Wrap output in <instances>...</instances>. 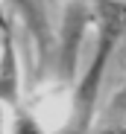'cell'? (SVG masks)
<instances>
[{
  "mask_svg": "<svg viewBox=\"0 0 126 134\" xmlns=\"http://www.w3.org/2000/svg\"><path fill=\"white\" fill-rule=\"evenodd\" d=\"M91 26H94V53L82 82L73 87L68 134H88L97 114L100 87L106 82L109 64L114 61L120 44L126 41V0H91Z\"/></svg>",
  "mask_w": 126,
  "mask_h": 134,
  "instance_id": "obj_1",
  "label": "cell"
},
{
  "mask_svg": "<svg viewBox=\"0 0 126 134\" xmlns=\"http://www.w3.org/2000/svg\"><path fill=\"white\" fill-rule=\"evenodd\" d=\"M3 6L9 9V20L18 18L21 26L27 32V41L32 44V82H38L41 67L50 64V53L56 47V38L47 20V6L44 0H3Z\"/></svg>",
  "mask_w": 126,
  "mask_h": 134,
  "instance_id": "obj_2",
  "label": "cell"
},
{
  "mask_svg": "<svg viewBox=\"0 0 126 134\" xmlns=\"http://www.w3.org/2000/svg\"><path fill=\"white\" fill-rule=\"evenodd\" d=\"M15 105H21V55L9 20L0 26V134H6V117Z\"/></svg>",
  "mask_w": 126,
  "mask_h": 134,
  "instance_id": "obj_3",
  "label": "cell"
},
{
  "mask_svg": "<svg viewBox=\"0 0 126 134\" xmlns=\"http://www.w3.org/2000/svg\"><path fill=\"white\" fill-rule=\"evenodd\" d=\"M88 134H126V85L114 93L109 108L103 111L97 125H91Z\"/></svg>",
  "mask_w": 126,
  "mask_h": 134,
  "instance_id": "obj_4",
  "label": "cell"
},
{
  "mask_svg": "<svg viewBox=\"0 0 126 134\" xmlns=\"http://www.w3.org/2000/svg\"><path fill=\"white\" fill-rule=\"evenodd\" d=\"M9 128L12 131H6V134H47L44 128H41V122L29 114V108L24 102L9 111Z\"/></svg>",
  "mask_w": 126,
  "mask_h": 134,
  "instance_id": "obj_5",
  "label": "cell"
},
{
  "mask_svg": "<svg viewBox=\"0 0 126 134\" xmlns=\"http://www.w3.org/2000/svg\"><path fill=\"white\" fill-rule=\"evenodd\" d=\"M68 3H91V0H68Z\"/></svg>",
  "mask_w": 126,
  "mask_h": 134,
  "instance_id": "obj_6",
  "label": "cell"
},
{
  "mask_svg": "<svg viewBox=\"0 0 126 134\" xmlns=\"http://www.w3.org/2000/svg\"><path fill=\"white\" fill-rule=\"evenodd\" d=\"M123 44H126V41H123Z\"/></svg>",
  "mask_w": 126,
  "mask_h": 134,
  "instance_id": "obj_7",
  "label": "cell"
}]
</instances>
